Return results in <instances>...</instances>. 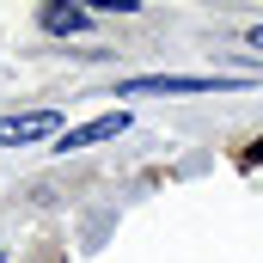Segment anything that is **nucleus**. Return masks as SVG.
I'll return each mask as SVG.
<instances>
[{"label": "nucleus", "mask_w": 263, "mask_h": 263, "mask_svg": "<svg viewBox=\"0 0 263 263\" xmlns=\"http://www.w3.org/2000/svg\"><path fill=\"white\" fill-rule=\"evenodd\" d=\"M62 141V117L55 110H25V117H0V147H31V141Z\"/></svg>", "instance_id": "f03ea898"}, {"label": "nucleus", "mask_w": 263, "mask_h": 263, "mask_svg": "<svg viewBox=\"0 0 263 263\" xmlns=\"http://www.w3.org/2000/svg\"><path fill=\"white\" fill-rule=\"evenodd\" d=\"M123 129H129V110H104V117H92V123H80V129H62V141H55V153H80V147H98V141H117Z\"/></svg>", "instance_id": "7ed1b4c3"}, {"label": "nucleus", "mask_w": 263, "mask_h": 263, "mask_svg": "<svg viewBox=\"0 0 263 263\" xmlns=\"http://www.w3.org/2000/svg\"><path fill=\"white\" fill-rule=\"evenodd\" d=\"M239 86H245L239 73H141V80H123V98H141V92L190 98V92H239Z\"/></svg>", "instance_id": "f257e3e1"}, {"label": "nucleus", "mask_w": 263, "mask_h": 263, "mask_svg": "<svg viewBox=\"0 0 263 263\" xmlns=\"http://www.w3.org/2000/svg\"><path fill=\"white\" fill-rule=\"evenodd\" d=\"M86 25H92V12H86V6H55V0L43 6V31H55V37H80Z\"/></svg>", "instance_id": "20e7f679"}, {"label": "nucleus", "mask_w": 263, "mask_h": 263, "mask_svg": "<svg viewBox=\"0 0 263 263\" xmlns=\"http://www.w3.org/2000/svg\"><path fill=\"white\" fill-rule=\"evenodd\" d=\"M251 49H263V25H257V31H251Z\"/></svg>", "instance_id": "39448f33"}]
</instances>
